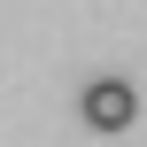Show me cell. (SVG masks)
<instances>
[{
    "label": "cell",
    "mask_w": 147,
    "mask_h": 147,
    "mask_svg": "<svg viewBox=\"0 0 147 147\" xmlns=\"http://www.w3.org/2000/svg\"><path fill=\"white\" fill-rule=\"evenodd\" d=\"M78 116H85L93 132H124V124L140 116V93H132L124 78H101V85H85V93H78Z\"/></svg>",
    "instance_id": "1"
}]
</instances>
